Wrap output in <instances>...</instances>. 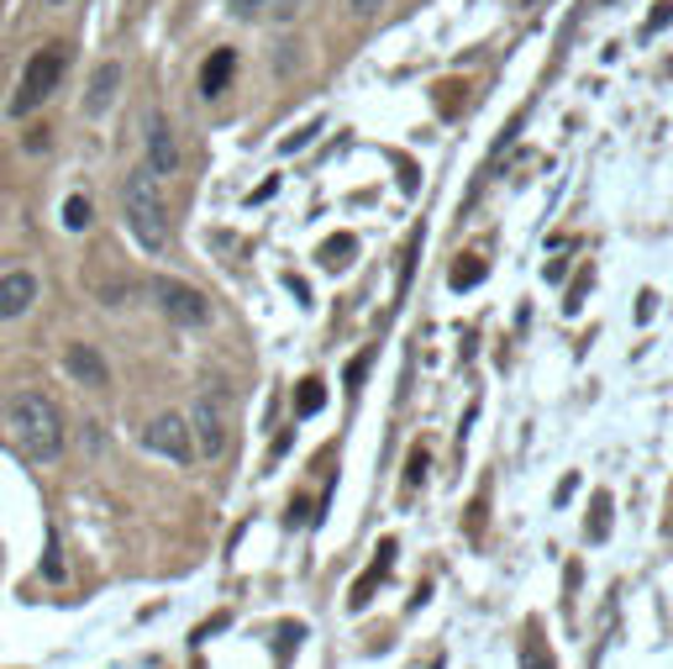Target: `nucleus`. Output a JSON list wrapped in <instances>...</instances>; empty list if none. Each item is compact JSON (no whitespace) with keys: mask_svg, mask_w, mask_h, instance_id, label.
<instances>
[{"mask_svg":"<svg viewBox=\"0 0 673 669\" xmlns=\"http://www.w3.org/2000/svg\"><path fill=\"white\" fill-rule=\"evenodd\" d=\"M5 432L32 464H53L63 454V417L43 391H16L5 401Z\"/></svg>","mask_w":673,"mask_h":669,"instance_id":"nucleus-1","label":"nucleus"},{"mask_svg":"<svg viewBox=\"0 0 673 669\" xmlns=\"http://www.w3.org/2000/svg\"><path fill=\"white\" fill-rule=\"evenodd\" d=\"M121 212H127V227L132 238L147 248V253H164L169 248V212H164V195H158V175L153 169H132L127 184H121Z\"/></svg>","mask_w":673,"mask_h":669,"instance_id":"nucleus-2","label":"nucleus"},{"mask_svg":"<svg viewBox=\"0 0 673 669\" xmlns=\"http://www.w3.org/2000/svg\"><path fill=\"white\" fill-rule=\"evenodd\" d=\"M63 69H69V43H48V48H37L22 69V80H16V95H11V117H32L48 95L63 85Z\"/></svg>","mask_w":673,"mask_h":669,"instance_id":"nucleus-3","label":"nucleus"},{"mask_svg":"<svg viewBox=\"0 0 673 669\" xmlns=\"http://www.w3.org/2000/svg\"><path fill=\"white\" fill-rule=\"evenodd\" d=\"M153 296H158V311L179 327H205L211 322V301L184 279H153Z\"/></svg>","mask_w":673,"mask_h":669,"instance_id":"nucleus-4","label":"nucleus"},{"mask_svg":"<svg viewBox=\"0 0 673 669\" xmlns=\"http://www.w3.org/2000/svg\"><path fill=\"white\" fill-rule=\"evenodd\" d=\"M143 443L153 449L158 458H169V464H190L195 458V438H190V427H184V417H153V422L143 427Z\"/></svg>","mask_w":673,"mask_h":669,"instance_id":"nucleus-5","label":"nucleus"},{"mask_svg":"<svg viewBox=\"0 0 673 669\" xmlns=\"http://www.w3.org/2000/svg\"><path fill=\"white\" fill-rule=\"evenodd\" d=\"M195 449H201L205 458H216L221 449H227V401L221 396H201V406H195Z\"/></svg>","mask_w":673,"mask_h":669,"instance_id":"nucleus-6","label":"nucleus"},{"mask_svg":"<svg viewBox=\"0 0 673 669\" xmlns=\"http://www.w3.org/2000/svg\"><path fill=\"white\" fill-rule=\"evenodd\" d=\"M147 169L164 180V175H175L179 169V138H175V127H169V117H147Z\"/></svg>","mask_w":673,"mask_h":669,"instance_id":"nucleus-7","label":"nucleus"},{"mask_svg":"<svg viewBox=\"0 0 673 669\" xmlns=\"http://www.w3.org/2000/svg\"><path fill=\"white\" fill-rule=\"evenodd\" d=\"M117 91H121V63L106 59L95 74H89V91H85V117H106L117 106Z\"/></svg>","mask_w":673,"mask_h":669,"instance_id":"nucleus-8","label":"nucleus"},{"mask_svg":"<svg viewBox=\"0 0 673 669\" xmlns=\"http://www.w3.org/2000/svg\"><path fill=\"white\" fill-rule=\"evenodd\" d=\"M389 564H395V538H384V543H380V559H374V564H369L363 575L352 580V590H348V607H352V611H363V607H369V601H374V590H380V585H384V575H389Z\"/></svg>","mask_w":673,"mask_h":669,"instance_id":"nucleus-9","label":"nucleus"},{"mask_svg":"<svg viewBox=\"0 0 673 669\" xmlns=\"http://www.w3.org/2000/svg\"><path fill=\"white\" fill-rule=\"evenodd\" d=\"M63 369H69L80 385H89V391H106V385H111V369H106V359H100L89 343H74V348L63 354Z\"/></svg>","mask_w":673,"mask_h":669,"instance_id":"nucleus-10","label":"nucleus"},{"mask_svg":"<svg viewBox=\"0 0 673 669\" xmlns=\"http://www.w3.org/2000/svg\"><path fill=\"white\" fill-rule=\"evenodd\" d=\"M37 301V279L32 274H0V316H27Z\"/></svg>","mask_w":673,"mask_h":669,"instance_id":"nucleus-11","label":"nucleus"},{"mask_svg":"<svg viewBox=\"0 0 673 669\" xmlns=\"http://www.w3.org/2000/svg\"><path fill=\"white\" fill-rule=\"evenodd\" d=\"M232 69H237V53H232V48H216V53L205 59V69H201V95H205V100L227 95V85H232Z\"/></svg>","mask_w":673,"mask_h":669,"instance_id":"nucleus-12","label":"nucleus"},{"mask_svg":"<svg viewBox=\"0 0 673 669\" xmlns=\"http://www.w3.org/2000/svg\"><path fill=\"white\" fill-rule=\"evenodd\" d=\"M352 253H358V238H352V232H342V238H326L316 259H322V270L337 274V270H348V264H352Z\"/></svg>","mask_w":673,"mask_h":669,"instance_id":"nucleus-13","label":"nucleus"},{"mask_svg":"<svg viewBox=\"0 0 673 669\" xmlns=\"http://www.w3.org/2000/svg\"><path fill=\"white\" fill-rule=\"evenodd\" d=\"M326 406V385L322 380H300V391H295V417H316Z\"/></svg>","mask_w":673,"mask_h":669,"instance_id":"nucleus-14","label":"nucleus"},{"mask_svg":"<svg viewBox=\"0 0 673 669\" xmlns=\"http://www.w3.org/2000/svg\"><path fill=\"white\" fill-rule=\"evenodd\" d=\"M521 669H557L553 654H548V643H542V633L531 628L527 638H521Z\"/></svg>","mask_w":673,"mask_h":669,"instance_id":"nucleus-15","label":"nucleus"},{"mask_svg":"<svg viewBox=\"0 0 673 669\" xmlns=\"http://www.w3.org/2000/svg\"><path fill=\"white\" fill-rule=\"evenodd\" d=\"M589 543H605V533H611V495H605V490H600V495H594V506H589Z\"/></svg>","mask_w":673,"mask_h":669,"instance_id":"nucleus-16","label":"nucleus"},{"mask_svg":"<svg viewBox=\"0 0 673 669\" xmlns=\"http://www.w3.org/2000/svg\"><path fill=\"white\" fill-rule=\"evenodd\" d=\"M89 222H95L89 201H85V195H69V201H63V227H69V232H85Z\"/></svg>","mask_w":673,"mask_h":669,"instance_id":"nucleus-17","label":"nucleus"},{"mask_svg":"<svg viewBox=\"0 0 673 669\" xmlns=\"http://www.w3.org/2000/svg\"><path fill=\"white\" fill-rule=\"evenodd\" d=\"M447 279H453V290H473V285H479V279H484V259H464V264H453V274H447Z\"/></svg>","mask_w":673,"mask_h":669,"instance_id":"nucleus-18","label":"nucleus"},{"mask_svg":"<svg viewBox=\"0 0 673 669\" xmlns=\"http://www.w3.org/2000/svg\"><path fill=\"white\" fill-rule=\"evenodd\" d=\"M43 575L63 580V559H59V538H48V559H43Z\"/></svg>","mask_w":673,"mask_h":669,"instance_id":"nucleus-19","label":"nucleus"},{"mask_svg":"<svg viewBox=\"0 0 673 669\" xmlns=\"http://www.w3.org/2000/svg\"><path fill=\"white\" fill-rule=\"evenodd\" d=\"M227 5H232V16H237V22H253V16L264 11L268 0H227Z\"/></svg>","mask_w":673,"mask_h":669,"instance_id":"nucleus-20","label":"nucleus"},{"mask_svg":"<svg viewBox=\"0 0 673 669\" xmlns=\"http://www.w3.org/2000/svg\"><path fill=\"white\" fill-rule=\"evenodd\" d=\"M426 480V449H416L410 454V469H406V486H421Z\"/></svg>","mask_w":673,"mask_h":669,"instance_id":"nucleus-21","label":"nucleus"},{"mask_svg":"<svg viewBox=\"0 0 673 669\" xmlns=\"http://www.w3.org/2000/svg\"><path fill=\"white\" fill-rule=\"evenodd\" d=\"M673 22V0H658V11L647 16V32H663Z\"/></svg>","mask_w":673,"mask_h":669,"instance_id":"nucleus-22","label":"nucleus"},{"mask_svg":"<svg viewBox=\"0 0 673 669\" xmlns=\"http://www.w3.org/2000/svg\"><path fill=\"white\" fill-rule=\"evenodd\" d=\"M585 290H589V270L579 274V285L568 290V301H563V311H579V306H585Z\"/></svg>","mask_w":673,"mask_h":669,"instance_id":"nucleus-23","label":"nucleus"},{"mask_svg":"<svg viewBox=\"0 0 673 669\" xmlns=\"http://www.w3.org/2000/svg\"><path fill=\"white\" fill-rule=\"evenodd\" d=\"M363 374H369V354H363V359H352V365H348V391H358V385H363Z\"/></svg>","mask_w":673,"mask_h":669,"instance_id":"nucleus-24","label":"nucleus"},{"mask_svg":"<svg viewBox=\"0 0 673 669\" xmlns=\"http://www.w3.org/2000/svg\"><path fill=\"white\" fill-rule=\"evenodd\" d=\"M311 138H316V127H305V132H295V138H285V143H279V148H285V153H295V148H305V143H311Z\"/></svg>","mask_w":673,"mask_h":669,"instance_id":"nucleus-25","label":"nucleus"},{"mask_svg":"<svg viewBox=\"0 0 673 669\" xmlns=\"http://www.w3.org/2000/svg\"><path fill=\"white\" fill-rule=\"evenodd\" d=\"M227 622H232V617H227V611H221V617H211V622H205L201 633H195V643H205V638H211V633H221V628H227Z\"/></svg>","mask_w":673,"mask_h":669,"instance_id":"nucleus-26","label":"nucleus"},{"mask_svg":"<svg viewBox=\"0 0 673 669\" xmlns=\"http://www.w3.org/2000/svg\"><path fill=\"white\" fill-rule=\"evenodd\" d=\"M574 490H579V475H568V480H563V486H557V506H563V501H568V495H574Z\"/></svg>","mask_w":673,"mask_h":669,"instance_id":"nucleus-27","label":"nucleus"},{"mask_svg":"<svg viewBox=\"0 0 673 669\" xmlns=\"http://www.w3.org/2000/svg\"><path fill=\"white\" fill-rule=\"evenodd\" d=\"M352 11H380V0H352Z\"/></svg>","mask_w":673,"mask_h":669,"instance_id":"nucleus-28","label":"nucleus"}]
</instances>
